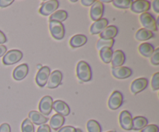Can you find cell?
Listing matches in <instances>:
<instances>
[{"instance_id":"cell-1","label":"cell","mask_w":159,"mask_h":132,"mask_svg":"<svg viewBox=\"0 0 159 132\" xmlns=\"http://www.w3.org/2000/svg\"><path fill=\"white\" fill-rule=\"evenodd\" d=\"M76 72L78 78L82 82H89L92 79L91 67L84 61H81L78 63Z\"/></svg>"},{"instance_id":"cell-2","label":"cell","mask_w":159,"mask_h":132,"mask_svg":"<svg viewBox=\"0 0 159 132\" xmlns=\"http://www.w3.org/2000/svg\"><path fill=\"white\" fill-rule=\"evenodd\" d=\"M49 28L51 34L54 38L57 40H61L64 38L65 34V26L62 23L54 20H50Z\"/></svg>"},{"instance_id":"cell-3","label":"cell","mask_w":159,"mask_h":132,"mask_svg":"<svg viewBox=\"0 0 159 132\" xmlns=\"http://www.w3.org/2000/svg\"><path fill=\"white\" fill-rule=\"evenodd\" d=\"M140 20L142 23L144 28L149 30L151 31H157L158 30V26H157V22L154 16L149 12H146L144 13H141L140 16Z\"/></svg>"},{"instance_id":"cell-4","label":"cell","mask_w":159,"mask_h":132,"mask_svg":"<svg viewBox=\"0 0 159 132\" xmlns=\"http://www.w3.org/2000/svg\"><path fill=\"white\" fill-rule=\"evenodd\" d=\"M23 52L19 50H11L6 53L3 57L2 62L6 65H11L17 63L23 58Z\"/></svg>"},{"instance_id":"cell-5","label":"cell","mask_w":159,"mask_h":132,"mask_svg":"<svg viewBox=\"0 0 159 132\" xmlns=\"http://www.w3.org/2000/svg\"><path fill=\"white\" fill-rule=\"evenodd\" d=\"M59 7V2L57 0H48L42 3L39 12L43 16H49L54 13Z\"/></svg>"},{"instance_id":"cell-6","label":"cell","mask_w":159,"mask_h":132,"mask_svg":"<svg viewBox=\"0 0 159 132\" xmlns=\"http://www.w3.org/2000/svg\"><path fill=\"white\" fill-rule=\"evenodd\" d=\"M104 12V6L102 2L95 1L94 3L92 5L91 9H90V17L94 21H97V20L102 19V16H103Z\"/></svg>"},{"instance_id":"cell-7","label":"cell","mask_w":159,"mask_h":132,"mask_svg":"<svg viewBox=\"0 0 159 132\" xmlns=\"http://www.w3.org/2000/svg\"><path fill=\"white\" fill-rule=\"evenodd\" d=\"M53 110V99L50 96H43L39 103V110L40 113L44 115L45 116H48Z\"/></svg>"},{"instance_id":"cell-8","label":"cell","mask_w":159,"mask_h":132,"mask_svg":"<svg viewBox=\"0 0 159 132\" xmlns=\"http://www.w3.org/2000/svg\"><path fill=\"white\" fill-rule=\"evenodd\" d=\"M51 74V69L48 66H43L39 69L36 75V82L40 87H43L48 82Z\"/></svg>"},{"instance_id":"cell-9","label":"cell","mask_w":159,"mask_h":132,"mask_svg":"<svg viewBox=\"0 0 159 132\" xmlns=\"http://www.w3.org/2000/svg\"><path fill=\"white\" fill-rule=\"evenodd\" d=\"M62 73L59 70H54L50 74L49 79L47 82V87L48 89H55L61 85L62 81Z\"/></svg>"},{"instance_id":"cell-10","label":"cell","mask_w":159,"mask_h":132,"mask_svg":"<svg viewBox=\"0 0 159 132\" xmlns=\"http://www.w3.org/2000/svg\"><path fill=\"white\" fill-rule=\"evenodd\" d=\"M123 100H124V97H123L122 93L120 91H114L109 99L108 107L113 110H117L122 106Z\"/></svg>"},{"instance_id":"cell-11","label":"cell","mask_w":159,"mask_h":132,"mask_svg":"<svg viewBox=\"0 0 159 132\" xmlns=\"http://www.w3.org/2000/svg\"><path fill=\"white\" fill-rule=\"evenodd\" d=\"M148 85V80L146 78H139L132 82L130 85V91L134 94H138L144 91Z\"/></svg>"},{"instance_id":"cell-12","label":"cell","mask_w":159,"mask_h":132,"mask_svg":"<svg viewBox=\"0 0 159 132\" xmlns=\"http://www.w3.org/2000/svg\"><path fill=\"white\" fill-rule=\"evenodd\" d=\"M151 3L146 0H137V1L132 2L130 8L133 12L136 13H144L148 12L150 9Z\"/></svg>"},{"instance_id":"cell-13","label":"cell","mask_w":159,"mask_h":132,"mask_svg":"<svg viewBox=\"0 0 159 132\" xmlns=\"http://www.w3.org/2000/svg\"><path fill=\"white\" fill-rule=\"evenodd\" d=\"M120 124L124 130H132V118L131 114L127 110H124L120 114Z\"/></svg>"},{"instance_id":"cell-14","label":"cell","mask_w":159,"mask_h":132,"mask_svg":"<svg viewBox=\"0 0 159 132\" xmlns=\"http://www.w3.org/2000/svg\"><path fill=\"white\" fill-rule=\"evenodd\" d=\"M112 74L116 79H124L131 75L132 71L128 67L120 66L112 68Z\"/></svg>"},{"instance_id":"cell-15","label":"cell","mask_w":159,"mask_h":132,"mask_svg":"<svg viewBox=\"0 0 159 132\" xmlns=\"http://www.w3.org/2000/svg\"><path fill=\"white\" fill-rule=\"evenodd\" d=\"M29 120L34 124L37 125H42L44 124L48 121V116H45L44 115L42 114L41 113L38 111H35V110H32L29 113Z\"/></svg>"},{"instance_id":"cell-16","label":"cell","mask_w":159,"mask_h":132,"mask_svg":"<svg viewBox=\"0 0 159 132\" xmlns=\"http://www.w3.org/2000/svg\"><path fill=\"white\" fill-rule=\"evenodd\" d=\"M53 109L61 116H65L69 115L70 107L68 104L62 100H56L53 102Z\"/></svg>"},{"instance_id":"cell-17","label":"cell","mask_w":159,"mask_h":132,"mask_svg":"<svg viewBox=\"0 0 159 132\" xmlns=\"http://www.w3.org/2000/svg\"><path fill=\"white\" fill-rule=\"evenodd\" d=\"M108 20L106 18H102L97 21H95L90 27V33L93 35L100 34L108 26Z\"/></svg>"},{"instance_id":"cell-18","label":"cell","mask_w":159,"mask_h":132,"mask_svg":"<svg viewBox=\"0 0 159 132\" xmlns=\"http://www.w3.org/2000/svg\"><path fill=\"white\" fill-rule=\"evenodd\" d=\"M28 72H29V66L26 64H22V65H18L14 69L12 76H13L14 79L20 81L25 79V77L27 75Z\"/></svg>"},{"instance_id":"cell-19","label":"cell","mask_w":159,"mask_h":132,"mask_svg":"<svg viewBox=\"0 0 159 132\" xmlns=\"http://www.w3.org/2000/svg\"><path fill=\"white\" fill-rule=\"evenodd\" d=\"M125 54H124V53L121 50L115 51L113 53V56H112L111 59V63L112 65H113V68H117V67L122 66L124 62H125Z\"/></svg>"},{"instance_id":"cell-20","label":"cell","mask_w":159,"mask_h":132,"mask_svg":"<svg viewBox=\"0 0 159 132\" xmlns=\"http://www.w3.org/2000/svg\"><path fill=\"white\" fill-rule=\"evenodd\" d=\"M148 121L146 117L142 116H135L132 120V130H142L144 127L148 125Z\"/></svg>"},{"instance_id":"cell-21","label":"cell","mask_w":159,"mask_h":132,"mask_svg":"<svg viewBox=\"0 0 159 132\" xmlns=\"http://www.w3.org/2000/svg\"><path fill=\"white\" fill-rule=\"evenodd\" d=\"M65 116H61L60 114H54L50 120V127L53 130H59L61 127L65 124Z\"/></svg>"},{"instance_id":"cell-22","label":"cell","mask_w":159,"mask_h":132,"mask_svg":"<svg viewBox=\"0 0 159 132\" xmlns=\"http://www.w3.org/2000/svg\"><path fill=\"white\" fill-rule=\"evenodd\" d=\"M118 34V29L116 26H107L102 32L100 33V37L103 39H113Z\"/></svg>"},{"instance_id":"cell-23","label":"cell","mask_w":159,"mask_h":132,"mask_svg":"<svg viewBox=\"0 0 159 132\" xmlns=\"http://www.w3.org/2000/svg\"><path fill=\"white\" fill-rule=\"evenodd\" d=\"M87 42V37L86 36L83 35V34H76V35L73 36L71 39H70V45L72 48H80V47L83 46Z\"/></svg>"},{"instance_id":"cell-24","label":"cell","mask_w":159,"mask_h":132,"mask_svg":"<svg viewBox=\"0 0 159 132\" xmlns=\"http://www.w3.org/2000/svg\"><path fill=\"white\" fill-rule=\"evenodd\" d=\"M154 37H155V34H153V32L145 29V28L140 29L139 30L137 31L136 34H135V38L139 41H145Z\"/></svg>"},{"instance_id":"cell-25","label":"cell","mask_w":159,"mask_h":132,"mask_svg":"<svg viewBox=\"0 0 159 132\" xmlns=\"http://www.w3.org/2000/svg\"><path fill=\"white\" fill-rule=\"evenodd\" d=\"M139 52L146 57H152L155 51V47L150 43H143L138 48Z\"/></svg>"},{"instance_id":"cell-26","label":"cell","mask_w":159,"mask_h":132,"mask_svg":"<svg viewBox=\"0 0 159 132\" xmlns=\"http://www.w3.org/2000/svg\"><path fill=\"white\" fill-rule=\"evenodd\" d=\"M113 51L110 48H103L99 51V55L102 61L106 64H109L111 62L112 56Z\"/></svg>"},{"instance_id":"cell-27","label":"cell","mask_w":159,"mask_h":132,"mask_svg":"<svg viewBox=\"0 0 159 132\" xmlns=\"http://www.w3.org/2000/svg\"><path fill=\"white\" fill-rule=\"evenodd\" d=\"M68 18V13L65 10H57L52 13L50 16V20H54V21L57 22H63L65 20H66V19Z\"/></svg>"},{"instance_id":"cell-28","label":"cell","mask_w":159,"mask_h":132,"mask_svg":"<svg viewBox=\"0 0 159 132\" xmlns=\"http://www.w3.org/2000/svg\"><path fill=\"white\" fill-rule=\"evenodd\" d=\"M114 39H103L100 38L97 42V45H96V48L99 51H100L102 48H112V47L114 44Z\"/></svg>"},{"instance_id":"cell-29","label":"cell","mask_w":159,"mask_h":132,"mask_svg":"<svg viewBox=\"0 0 159 132\" xmlns=\"http://www.w3.org/2000/svg\"><path fill=\"white\" fill-rule=\"evenodd\" d=\"M87 129L89 132H102L100 124L95 120H90L87 122Z\"/></svg>"},{"instance_id":"cell-30","label":"cell","mask_w":159,"mask_h":132,"mask_svg":"<svg viewBox=\"0 0 159 132\" xmlns=\"http://www.w3.org/2000/svg\"><path fill=\"white\" fill-rule=\"evenodd\" d=\"M22 132H35L34 124L29 120V118H26L23 121L21 125Z\"/></svg>"},{"instance_id":"cell-31","label":"cell","mask_w":159,"mask_h":132,"mask_svg":"<svg viewBox=\"0 0 159 132\" xmlns=\"http://www.w3.org/2000/svg\"><path fill=\"white\" fill-rule=\"evenodd\" d=\"M113 6L120 9H128L131 6L132 1L130 0H116L113 1Z\"/></svg>"},{"instance_id":"cell-32","label":"cell","mask_w":159,"mask_h":132,"mask_svg":"<svg viewBox=\"0 0 159 132\" xmlns=\"http://www.w3.org/2000/svg\"><path fill=\"white\" fill-rule=\"evenodd\" d=\"M152 87L154 90H158L159 89V72L153 75L152 80Z\"/></svg>"},{"instance_id":"cell-33","label":"cell","mask_w":159,"mask_h":132,"mask_svg":"<svg viewBox=\"0 0 159 132\" xmlns=\"http://www.w3.org/2000/svg\"><path fill=\"white\" fill-rule=\"evenodd\" d=\"M141 132H159V128L156 124H149L141 130Z\"/></svg>"},{"instance_id":"cell-34","label":"cell","mask_w":159,"mask_h":132,"mask_svg":"<svg viewBox=\"0 0 159 132\" xmlns=\"http://www.w3.org/2000/svg\"><path fill=\"white\" fill-rule=\"evenodd\" d=\"M159 48H157L156 50H155L153 54L152 55V58H151V62H152V65H159Z\"/></svg>"},{"instance_id":"cell-35","label":"cell","mask_w":159,"mask_h":132,"mask_svg":"<svg viewBox=\"0 0 159 132\" xmlns=\"http://www.w3.org/2000/svg\"><path fill=\"white\" fill-rule=\"evenodd\" d=\"M57 132H75V128L72 126H65L61 127Z\"/></svg>"},{"instance_id":"cell-36","label":"cell","mask_w":159,"mask_h":132,"mask_svg":"<svg viewBox=\"0 0 159 132\" xmlns=\"http://www.w3.org/2000/svg\"><path fill=\"white\" fill-rule=\"evenodd\" d=\"M37 132H51V127L48 124H42L38 127Z\"/></svg>"},{"instance_id":"cell-37","label":"cell","mask_w":159,"mask_h":132,"mask_svg":"<svg viewBox=\"0 0 159 132\" xmlns=\"http://www.w3.org/2000/svg\"><path fill=\"white\" fill-rule=\"evenodd\" d=\"M0 132H11V127L9 124H1L0 126Z\"/></svg>"},{"instance_id":"cell-38","label":"cell","mask_w":159,"mask_h":132,"mask_svg":"<svg viewBox=\"0 0 159 132\" xmlns=\"http://www.w3.org/2000/svg\"><path fill=\"white\" fill-rule=\"evenodd\" d=\"M12 2H13V0H0V7H7L10 6Z\"/></svg>"},{"instance_id":"cell-39","label":"cell","mask_w":159,"mask_h":132,"mask_svg":"<svg viewBox=\"0 0 159 132\" xmlns=\"http://www.w3.org/2000/svg\"><path fill=\"white\" fill-rule=\"evenodd\" d=\"M6 41H7V38H6V35L2 31L0 30V45H2V43H6Z\"/></svg>"},{"instance_id":"cell-40","label":"cell","mask_w":159,"mask_h":132,"mask_svg":"<svg viewBox=\"0 0 159 132\" xmlns=\"http://www.w3.org/2000/svg\"><path fill=\"white\" fill-rule=\"evenodd\" d=\"M153 9L155 10V12L158 13L159 12V1L158 0H155L153 2Z\"/></svg>"},{"instance_id":"cell-41","label":"cell","mask_w":159,"mask_h":132,"mask_svg":"<svg viewBox=\"0 0 159 132\" xmlns=\"http://www.w3.org/2000/svg\"><path fill=\"white\" fill-rule=\"evenodd\" d=\"M94 0H82V5L86 6H92V5L94 3Z\"/></svg>"},{"instance_id":"cell-42","label":"cell","mask_w":159,"mask_h":132,"mask_svg":"<svg viewBox=\"0 0 159 132\" xmlns=\"http://www.w3.org/2000/svg\"><path fill=\"white\" fill-rule=\"evenodd\" d=\"M6 51H7V48L4 45H0V57L5 55V54L6 53Z\"/></svg>"},{"instance_id":"cell-43","label":"cell","mask_w":159,"mask_h":132,"mask_svg":"<svg viewBox=\"0 0 159 132\" xmlns=\"http://www.w3.org/2000/svg\"><path fill=\"white\" fill-rule=\"evenodd\" d=\"M75 132H82V130L80 128H75Z\"/></svg>"},{"instance_id":"cell-44","label":"cell","mask_w":159,"mask_h":132,"mask_svg":"<svg viewBox=\"0 0 159 132\" xmlns=\"http://www.w3.org/2000/svg\"><path fill=\"white\" fill-rule=\"evenodd\" d=\"M112 2V1H103V2Z\"/></svg>"},{"instance_id":"cell-45","label":"cell","mask_w":159,"mask_h":132,"mask_svg":"<svg viewBox=\"0 0 159 132\" xmlns=\"http://www.w3.org/2000/svg\"><path fill=\"white\" fill-rule=\"evenodd\" d=\"M107 132H116V131H114V130H110V131H107Z\"/></svg>"}]
</instances>
